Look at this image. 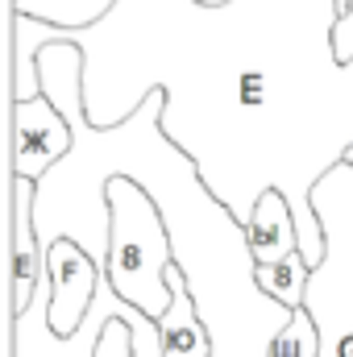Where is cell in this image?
Here are the masks:
<instances>
[{"label": "cell", "instance_id": "1", "mask_svg": "<svg viewBox=\"0 0 353 357\" xmlns=\"http://www.w3.org/2000/svg\"><path fill=\"white\" fill-rule=\"evenodd\" d=\"M337 0H117L91 29L63 33L84 50V108L96 129L129 121L167 91L163 137L246 225L283 191L299 254L324 262L316 183L353 146V63L337 59Z\"/></svg>", "mask_w": 353, "mask_h": 357}, {"label": "cell", "instance_id": "2", "mask_svg": "<svg viewBox=\"0 0 353 357\" xmlns=\"http://www.w3.org/2000/svg\"><path fill=\"white\" fill-rule=\"evenodd\" d=\"M108 199V287L150 320H163L171 307L167 270L175 266V245L154 195L129 175H112L104 183Z\"/></svg>", "mask_w": 353, "mask_h": 357}, {"label": "cell", "instance_id": "3", "mask_svg": "<svg viewBox=\"0 0 353 357\" xmlns=\"http://www.w3.org/2000/svg\"><path fill=\"white\" fill-rule=\"evenodd\" d=\"M312 208L324 229V262L312 270L308 312L320 328L324 354L353 357V167H333L316 183Z\"/></svg>", "mask_w": 353, "mask_h": 357}, {"label": "cell", "instance_id": "4", "mask_svg": "<svg viewBox=\"0 0 353 357\" xmlns=\"http://www.w3.org/2000/svg\"><path fill=\"white\" fill-rule=\"evenodd\" d=\"M125 307L129 303L108 287V278H100V291H96V303H91V316L84 320V328L71 333V337H59L50 328V282H42L29 312L8 320V337H13L8 357H96L108 320L121 316Z\"/></svg>", "mask_w": 353, "mask_h": 357}, {"label": "cell", "instance_id": "5", "mask_svg": "<svg viewBox=\"0 0 353 357\" xmlns=\"http://www.w3.org/2000/svg\"><path fill=\"white\" fill-rule=\"evenodd\" d=\"M71 150L75 129L46 96L29 104H8V162L17 178L42 183L59 162L71 158Z\"/></svg>", "mask_w": 353, "mask_h": 357}, {"label": "cell", "instance_id": "6", "mask_svg": "<svg viewBox=\"0 0 353 357\" xmlns=\"http://www.w3.org/2000/svg\"><path fill=\"white\" fill-rule=\"evenodd\" d=\"M104 270L91 262L88 250H80L75 241H54L46 250V282H50V328L59 337H71L84 328L91 316L96 291H100Z\"/></svg>", "mask_w": 353, "mask_h": 357}, {"label": "cell", "instance_id": "7", "mask_svg": "<svg viewBox=\"0 0 353 357\" xmlns=\"http://www.w3.org/2000/svg\"><path fill=\"white\" fill-rule=\"evenodd\" d=\"M8 245H13V316L29 312V303L38 299L42 282H46V245L38 233V183L29 178H8ZM8 316V320H13Z\"/></svg>", "mask_w": 353, "mask_h": 357}, {"label": "cell", "instance_id": "8", "mask_svg": "<svg viewBox=\"0 0 353 357\" xmlns=\"http://www.w3.org/2000/svg\"><path fill=\"white\" fill-rule=\"evenodd\" d=\"M167 282H171V307H167L163 320H154L158 324L163 357H212V333H208V324L195 312L187 274L179 266H171L167 270Z\"/></svg>", "mask_w": 353, "mask_h": 357}, {"label": "cell", "instance_id": "9", "mask_svg": "<svg viewBox=\"0 0 353 357\" xmlns=\"http://www.w3.org/2000/svg\"><path fill=\"white\" fill-rule=\"evenodd\" d=\"M246 237H250V254L258 266L299 254V225H295V212L283 191H266L258 199L254 216L246 220Z\"/></svg>", "mask_w": 353, "mask_h": 357}, {"label": "cell", "instance_id": "10", "mask_svg": "<svg viewBox=\"0 0 353 357\" xmlns=\"http://www.w3.org/2000/svg\"><path fill=\"white\" fill-rule=\"evenodd\" d=\"M8 4H13V17L38 21L59 33H75V29H91L96 21H104L117 0H8Z\"/></svg>", "mask_w": 353, "mask_h": 357}, {"label": "cell", "instance_id": "11", "mask_svg": "<svg viewBox=\"0 0 353 357\" xmlns=\"http://www.w3.org/2000/svg\"><path fill=\"white\" fill-rule=\"evenodd\" d=\"M308 282H312V266L303 262V254H291L283 262L258 266V291L266 299H274L278 307H287V312L308 307Z\"/></svg>", "mask_w": 353, "mask_h": 357}, {"label": "cell", "instance_id": "12", "mask_svg": "<svg viewBox=\"0 0 353 357\" xmlns=\"http://www.w3.org/2000/svg\"><path fill=\"white\" fill-rule=\"evenodd\" d=\"M320 354H324L320 328H316L312 312L299 307V312H291V324L274 337V345H270V354L266 357H320Z\"/></svg>", "mask_w": 353, "mask_h": 357}, {"label": "cell", "instance_id": "13", "mask_svg": "<svg viewBox=\"0 0 353 357\" xmlns=\"http://www.w3.org/2000/svg\"><path fill=\"white\" fill-rule=\"evenodd\" d=\"M129 307L121 312V316H112L108 320V328H104V337H100V349L96 357H133V328H129Z\"/></svg>", "mask_w": 353, "mask_h": 357}, {"label": "cell", "instance_id": "14", "mask_svg": "<svg viewBox=\"0 0 353 357\" xmlns=\"http://www.w3.org/2000/svg\"><path fill=\"white\" fill-rule=\"evenodd\" d=\"M333 46H337V59H341V63H353V13L341 21V25H337Z\"/></svg>", "mask_w": 353, "mask_h": 357}, {"label": "cell", "instance_id": "15", "mask_svg": "<svg viewBox=\"0 0 353 357\" xmlns=\"http://www.w3.org/2000/svg\"><path fill=\"white\" fill-rule=\"evenodd\" d=\"M195 4H204V8H225V4H233V0H195Z\"/></svg>", "mask_w": 353, "mask_h": 357}, {"label": "cell", "instance_id": "16", "mask_svg": "<svg viewBox=\"0 0 353 357\" xmlns=\"http://www.w3.org/2000/svg\"><path fill=\"white\" fill-rule=\"evenodd\" d=\"M345 167H353V146H350V154H345Z\"/></svg>", "mask_w": 353, "mask_h": 357}]
</instances>
